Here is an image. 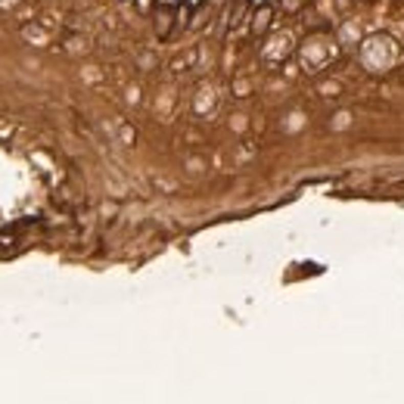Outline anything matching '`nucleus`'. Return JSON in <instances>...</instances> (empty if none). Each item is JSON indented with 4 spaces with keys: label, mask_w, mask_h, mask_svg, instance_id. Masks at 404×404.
Wrapping results in <instances>:
<instances>
[{
    "label": "nucleus",
    "mask_w": 404,
    "mask_h": 404,
    "mask_svg": "<svg viewBox=\"0 0 404 404\" xmlns=\"http://www.w3.org/2000/svg\"><path fill=\"white\" fill-rule=\"evenodd\" d=\"M177 13V7H162L159 10V22H155V28H159V37H168L174 28H171V16Z\"/></svg>",
    "instance_id": "f257e3e1"
},
{
    "label": "nucleus",
    "mask_w": 404,
    "mask_h": 404,
    "mask_svg": "<svg viewBox=\"0 0 404 404\" xmlns=\"http://www.w3.org/2000/svg\"><path fill=\"white\" fill-rule=\"evenodd\" d=\"M267 22H271V4H264V7L255 13V34H261V31L267 28Z\"/></svg>",
    "instance_id": "f03ea898"
},
{
    "label": "nucleus",
    "mask_w": 404,
    "mask_h": 404,
    "mask_svg": "<svg viewBox=\"0 0 404 404\" xmlns=\"http://www.w3.org/2000/svg\"><path fill=\"white\" fill-rule=\"evenodd\" d=\"M137 10H143V13H146V10H149V0H137Z\"/></svg>",
    "instance_id": "7ed1b4c3"
}]
</instances>
